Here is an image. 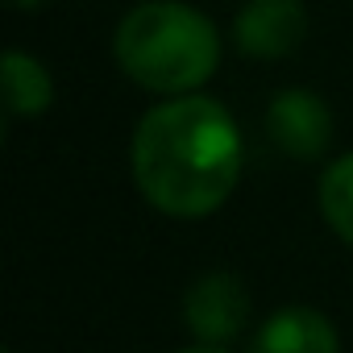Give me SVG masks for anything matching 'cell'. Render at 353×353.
<instances>
[{
    "label": "cell",
    "instance_id": "6da1fadb",
    "mask_svg": "<svg viewBox=\"0 0 353 353\" xmlns=\"http://www.w3.org/2000/svg\"><path fill=\"white\" fill-rule=\"evenodd\" d=\"M129 166L158 212L196 221L216 212L241 179V129L212 96H166L137 121Z\"/></svg>",
    "mask_w": 353,
    "mask_h": 353
},
{
    "label": "cell",
    "instance_id": "7a4b0ae2",
    "mask_svg": "<svg viewBox=\"0 0 353 353\" xmlns=\"http://www.w3.org/2000/svg\"><path fill=\"white\" fill-rule=\"evenodd\" d=\"M121 71L158 96H183L212 79L221 63L216 26L179 0H145L129 9L112 34Z\"/></svg>",
    "mask_w": 353,
    "mask_h": 353
},
{
    "label": "cell",
    "instance_id": "3957f363",
    "mask_svg": "<svg viewBox=\"0 0 353 353\" xmlns=\"http://www.w3.org/2000/svg\"><path fill=\"white\" fill-rule=\"evenodd\" d=\"M183 320H188L196 341L229 345L250 324V291H245V283L237 274H229V270H212V274L196 279L188 287V299H183Z\"/></svg>",
    "mask_w": 353,
    "mask_h": 353
},
{
    "label": "cell",
    "instance_id": "277c9868",
    "mask_svg": "<svg viewBox=\"0 0 353 353\" xmlns=\"http://www.w3.org/2000/svg\"><path fill=\"white\" fill-rule=\"evenodd\" d=\"M266 129L274 137V145L287 154V158H299V162H312L328 150L332 141V112L328 104L307 92V88H287L270 100L266 108Z\"/></svg>",
    "mask_w": 353,
    "mask_h": 353
},
{
    "label": "cell",
    "instance_id": "5b68a950",
    "mask_svg": "<svg viewBox=\"0 0 353 353\" xmlns=\"http://www.w3.org/2000/svg\"><path fill=\"white\" fill-rule=\"evenodd\" d=\"M307 34V9L299 0H250L233 21L237 50L245 59H287Z\"/></svg>",
    "mask_w": 353,
    "mask_h": 353
},
{
    "label": "cell",
    "instance_id": "8992f818",
    "mask_svg": "<svg viewBox=\"0 0 353 353\" xmlns=\"http://www.w3.org/2000/svg\"><path fill=\"white\" fill-rule=\"evenodd\" d=\"M250 353H341V341L324 312L291 303V307H279L254 332Z\"/></svg>",
    "mask_w": 353,
    "mask_h": 353
},
{
    "label": "cell",
    "instance_id": "52a82bcc",
    "mask_svg": "<svg viewBox=\"0 0 353 353\" xmlns=\"http://www.w3.org/2000/svg\"><path fill=\"white\" fill-rule=\"evenodd\" d=\"M0 79H5V104H9V117H42L50 104H54V79L50 71L26 54V50H9L5 63H0Z\"/></svg>",
    "mask_w": 353,
    "mask_h": 353
},
{
    "label": "cell",
    "instance_id": "ba28073f",
    "mask_svg": "<svg viewBox=\"0 0 353 353\" xmlns=\"http://www.w3.org/2000/svg\"><path fill=\"white\" fill-rule=\"evenodd\" d=\"M320 212L328 221V229L353 245V150L341 154L332 166H324L320 174Z\"/></svg>",
    "mask_w": 353,
    "mask_h": 353
},
{
    "label": "cell",
    "instance_id": "9c48e42d",
    "mask_svg": "<svg viewBox=\"0 0 353 353\" xmlns=\"http://www.w3.org/2000/svg\"><path fill=\"white\" fill-rule=\"evenodd\" d=\"M183 353H229V349H225V345H204V341H200V345H192V349H183Z\"/></svg>",
    "mask_w": 353,
    "mask_h": 353
},
{
    "label": "cell",
    "instance_id": "30bf717a",
    "mask_svg": "<svg viewBox=\"0 0 353 353\" xmlns=\"http://www.w3.org/2000/svg\"><path fill=\"white\" fill-rule=\"evenodd\" d=\"M9 9H38V5H46V0H5Z\"/></svg>",
    "mask_w": 353,
    "mask_h": 353
}]
</instances>
